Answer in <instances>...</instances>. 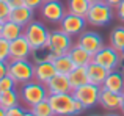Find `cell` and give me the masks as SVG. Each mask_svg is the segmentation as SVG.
<instances>
[{
	"mask_svg": "<svg viewBox=\"0 0 124 116\" xmlns=\"http://www.w3.org/2000/svg\"><path fill=\"white\" fill-rule=\"evenodd\" d=\"M116 14H118V17L124 22V0L118 5V8H116Z\"/></svg>",
	"mask_w": 124,
	"mask_h": 116,
	"instance_id": "obj_36",
	"label": "cell"
},
{
	"mask_svg": "<svg viewBox=\"0 0 124 116\" xmlns=\"http://www.w3.org/2000/svg\"><path fill=\"white\" fill-rule=\"evenodd\" d=\"M25 110L21 107V105H16V107H11L6 110V116H24Z\"/></svg>",
	"mask_w": 124,
	"mask_h": 116,
	"instance_id": "obj_31",
	"label": "cell"
},
{
	"mask_svg": "<svg viewBox=\"0 0 124 116\" xmlns=\"http://www.w3.org/2000/svg\"><path fill=\"white\" fill-rule=\"evenodd\" d=\"M8 75H11L17 85H24L35 79V63H31L28 58L27 60H9Z\"/></svg>",
	"mask_w": 124,
	"mask_h": 116,
	"instance_id": "obj_2",
	"label": "cell"
},
{
	"mask_svg": "<svg viewBox=\"0 0 124 116\" xmlns=\"http://www.w3.org/2000/svg\"><path fill=\"white\" fill-rule=\"evenodd\" d=\"M118 69H119V72L124 75V57L121 58V61H119V66H118Z\"/></svg>",
	"mask_w": 124,
	"mask_h": 116,
	"instance_id": "obj_38",
	"label": "cell"
},
{
	"mask_svg": "<svg viewBox=\"0 0 124 116\" xmlns=\"http://www.w3.org/2000/svg\"><path fill=\"white\" fill-rule=\"evenodd\" d=\"M58 57H60V53L55 49H52L49 44H46L42 47H38V49H33L31 50V55H30V58L33 60L35 64L42 63V61H55Z\"/></svg>",
	"mask_w": 124,
	"mask_h": 116,
	"instance_id": "obj_17",
	"label": "cell"
},
{
	"mask_svg": "<svg viewBox=\"0 0 124 116\" xmlns=\"http://www.w3.org/2000/svg\"><path fill=\"white\" fill-rule=\"evenodd\" d=\"M102 86L93 85V83H85L79 88L72 89V96L83 104L85 108H93L94 105L99 104V94Z\"/></svg>",
	"mask_w": 124,
	"mask_h": 116,
	"instance_id": "obj_5",
	"label": "cell"
},
{
	"mask_svg": "<svg viewBox=\"0 0 124 116\" xmlns=\"http://www.w3.org/2000/svg\"><path fill=\"white\" fill-rule=\"evenodd\" d=\"M86 72H88V80H90V83L97 85V86H102L110 71H107L104 66L91 61V63L86 66Z\"/></svg>",
	"mask_w": 124,
	"mask_h": 116,
	"instance_id": "obj_16",
	"label": "cell"
},
{
	"mask_svg": "<svg viewBox=\"0 0 124 116\" xmlns=\"http://www.w3.org/2000/svg\"><path fill=\"white\" fill-rule=\"evenodd\" d=\"M33 13H35V9H31V8H28L27 5H24V6L11 9L8 19L13 21V22H16V24H19V25H22V27H25L28 22L33 21Z\"/></svg>",
	"mask_w": 124,
	"mask_h": 116,
	"instance_id": "obj_18",
	"label": "cell"
},
{
	"mask_svg": "<svg viewBox=\"0 0 124 116\" xmlns=\"http://www.w3.org/2000/svg\"><path fill=\"white\" fill-rule=\"evenodd\" d=\"M54 64H55L57 72L58 74H64V75H69V74L76 69V64H74V61L71 60V57L68 55V53L60 55L57 60L54 61Z\"/></svg>",
	"mask_w": 124,
	"mask_h": 116,
	"instance_id": "obj_23",
	"label": "cell"
},
{
	"mask_svg": "<svg viewBox=\"0 0 124 116\" xmlns=\"http://www.w3.org/2000/svg\"><path fill=\"white\" fill-rule=\"evenodd\" d=\"M49 94H60V93H72L69 77L64 74H55L47 83H46Z\"/></svg>",
	"mask_w": 124,
	"mask_h": 116,
	"instance_id": "obj_14",
	"label": "cell"
},
{
	"mask_svg": "<svg viewBox=\"0 0 124 116\" xmlns=\"http://www.w3.org/2000/svg\"><path fill=\"white\" fill-rule=\"evenodd\" d=\"M0 116H6V110L2 108V107H0Z\"/></svg>",
	"mask_w": 124,
	"mask_h": 116,
	"instance_id": "obj_41",
	"label": "cell"
},
{
	"mask_svg": "<svg viewBox=\"0 0 124 116\" xmlns=\"http://www.w3.org/2000/svg\"><path fill=\"white\" fill-rule=\"evenodd\" d=\"M77 44L80 47H83L88 53L94 55L97 53L101 49L104 47V41H102V36L96 31H82L79 35V39H77Z\"/></svg>",
	"mask_w": 124,
	"mask_h": 116,
	"instance_id": "obj_11",
	"label": "cell"
},
{
	"mask_svg": "<svg viewBox=\"0 0 124 116\" xmlns=\"http://www.w3.org/2000/svg\"><path fill=\"white\" fill-rule=\"evenodd\" d=\"M8 75V61H0V79Z\"/></svg>",
	"mask_w": 124,
	"mask_h": 116,
	"instance_id": "obj_34",
	"label": "cell"
},
{
	"mask_svg": "<svg viewBox=\"0 0 124 116\" xmlns=\"http://www.w3.org/2000/svg\"><path fill=\"white\" fill-rule=\"evenodd\" d=\"M104 2H105L107 5H110L113 9H116V8H118V5L123 2V0H104Z\"/></svg>",
	"mask_w": 124,
	"mask_h": 116,
	"instance_id": "obj_37",
	"label": "cell"
},
{
	"mask_svg": "<svg viewBox=\"0 0 124 116\" xmlns=\"http://www.w3.org/2000/svg\"><path fill=\"white\" fill-rule=\"evenodd\" d=\"M47 44L52 47V49H55L60 55H63V53H68L71 50V47L74 46L72 44V36L71 35H68L66 31H63L60 28V30H54L49 33V41Z\"/></svg>",
	"mask_w": 124,
	"mask_h": 116,
	"instance_id": "obj_9",
	"label": "cell"
},
{
	"mask_svg": "<svg viewBox=\"0 0 124 116\" xmlns=\"http://www.w3.org/2000/svg\"><path fill=\"white\" fill-rule=\"evenodd\" d=\"M104 116H119L118 113H115V111H108L107 115H104Z\"/></svg>",
	"mask_w": 124,
	"mask_h": 116,
	"instance_id": "obj_40",
	"label": "cell"
},
{
	"mask_svg": "<svg viewBox=\"0 0 124 116\" xmlns=\"http://www.w3.org/2000/svg\"><path fill=\"white\" fill-rule=\"evenodd\" d=\"M9 13H11V8H9L8 2H2L0 0V19L2 21H8Z\"/></svg>",
	"mask_w": 124,
	"mask_h": 116,
	"instance_id": "obj_30",
	"label": "cell"
},
{
	"mask_svg": "<svg viewBox=\"0 0 124 116\" xmlns=\"http://www.w3.org/2000/svg\"><path fill=\"white\" fill-rule=\"evenodd\" d=\"M3 24H5V21H2V19H0V36H2V30H3Z\"/></svg>",
	"mask_w": 124,
	"mask_h": 116,
	"instance_id": "obj_42",
	"label": "cell"
},
{
	"mask_svg": "<svg viewBox=\"0 0 124 116\" xmlns=\"http://www.w3.org/2000/svg\"><path fill=\"white\" fill-rule=\"evenodd\" d=\"M39 9H41V16L49 22H60L63 19V16L68 13L63 3L58 2V0H44Z\"/></svg>",
	"mask_w": 124,
	"mask_h": 116,
	"instance_id": "obj_10",
	"label": "cell"
},
{
	"mask_svg": "<svg viewBox=\"0 0 124 116\" xmlns=\"http://www.w3.org/2000/svg\"><path fill=\"white\" fill-rule=\"evenodd\" d=\"M33 47L27 41V38L22 35L17 39L9 43V60H27L31 55Z\"/></svg>",
	"mask_w": 124,
	"mask_h": 116,
	"instance_id": "obj_12",
	"label": "cell"
},
{
	"mask_svg": "<svg viewBox=\"0 0 124 116\" xmlns=\"http://www.w3.org/2000/svg\"><path fill=\"white\" fill-rule=\"evenodd\" d=\"M110 46L121 52V49L124 47V27L123 25L112 30V33H110Z\"/></svg>",
	"mask_w": 124,
	"mask_h": 116,
	"instance_id": "obj_26",
	"label": "cell"
},
{
	"mask_svg": "<svg viewBox=\"0 0 124 116\" xmlns=\"http://www.w3.org/2000/svg\"><path fill=\"white\" fill-rule=\"evenodd\" d=\"M49 102L55 111V116H72L76 97L72 93H60V94H49Z\"/></svg>",
	"mask_w": 124,
	"mask_h": 116,
	"instance_id": "obj_6",
	"label": "cell"
},
{
	"mask_svg": "<svg viewBox=\"0 0 124 116\" xmlns=\"http://www.w3.org/2000/svg\"><path fill=\"white\" fill-rule=\"evenodd\" d=\"M30 110L36 116H55V111H54V108H52L50 102H49V97L46 99V101L39 102V104L33 105Z\"/></svg>",
	"mask_w": 124,
	"mask_h": 116,
	"instance_id": "obj_27",
	"label": "cell"
},
{
	"mask_svg": "<svg viewBox=\"0 0 124 116\" xmlns=\"http://www.w3.org/2000/svg\"><path fill=\"white\" fill-rule=\"evenodd\" d=\"M86 17V22L90 25H94V27H104L108 22H112L113 19V8L110 5H107L104 0L96 3H91L90 9H88V14L85 16Z\"/></svg>",
	"mask_w": 124,
	"mask_h": 116,
	"instance_id": "obj_3",
	"label": "cell"
},
{
	"mask_svg": "<svg viewBox=\"0 0 124 116\" xmlns=\"http://www.w3.org/2000/svg\"><path fill=\"white\" fill-rule=\"evenodd\" d=\"M90 3H96V2H101V0H88Z\"/></svg>",
	"mask_w": 124,
	"mask_h": 116,
	"instance_id": "obj_44",
	"label": "cell"
},
{
	"mask_svg": "<svg viewBox=\"0 0 124 116\" xmlns=\"http://www.w3.org/2000/svg\"><path fill=\"white\" fill-rule=\"evenodd\" d=\"M24 35V27L19 24H16V22L13 21H5V24H3V30H2V36L5 38V39H8L9 43L14 39H17L19 36H22Z\"/></svg>",
	"mask_w": 124,
	"mask_h": 116,
	"instance_id": "obj_21",
	"label": "cell"
},
{
	"mask_svg": "<svg viewBox=\"0 0 124 116\" xmlns=\"http://www.w3.org/2000/svg\"><path fill=\"white\" fill-rule=\"evenodd\" d=\"M68 55L71 57V60L74 61V64H76V66L86 67L88 64L93 61V55H91V53H88L83 47L79 46V44H76V46L71 47V50L68 52Z\"/></svg>",
	"mask_w": 124,
	"mask_h": 116,
	"instance_id": "obj_19",
	"label": "cell"
},
{
	"mask_svg": "<svg viewBox=\"0 0 124 116\" xmlns=\"http://www.w3.org/2000/svg\"><path fill=\"white\" fill-rule=\"evenodd\" d=\"M86 110V108L83 107V104L80 101H77L76 99V102H74V110H72V116H79L80 113H83V111Z\"/></svg>",
	"mask_w": 124,
	"mask_h": 116,
	"instance_id": "obj_32",
	"label": "cell"
},
{
	"mask_svg": "<svg viewBox=\"0 0 124 116\" xmlns=\"http://www.w3.org/2000/svg\"><path fill=\"white\" fill-rule=\"evenodd\" d=\"M2 2H9V0H2Z\"/></svg>",
	"mask_w": 124,
	"mask_h": 116,
	"instance_id": "obj_47",
	"label": "cell"
},
{
	"mask_svg": "<svg viewBox=\"0 0 124 116\" xmlns=\"http://www.w3.org/2000/svg\"><path fill=\"white\" fill-rule=\"evenodd\" d=\"M16 80L13 79L11 75H5L0 79V93H5V91H9V89H14L16 88Z\"/></svg>",
	"mask_w": 124,
	"mask_h": 116,
	"instance_id": "obj_28",
	"label": "cell"
},
{
	"mask_svg": "<svg viewBox=\"0 0 124 116\" xmlns=\"http://www.w3.org/2000/svg\"><path fill=\"white\" fill-rule=\"evenodd\" d=\"M121 57H124V47L121 49Z\"/></svg>",
	"mask_w": 124,
	"mask_h": 116,
	"instance_id": "obj_45",
	"label": "cell"
},
{
	"mask_svg": "<svg viewBox=\"0 0 124 116\" xmlns=\"http://www.w3.org/2000/svg\"><path fill=\"white\" fill-rule=\"evenodd\" d=\"M19 96H21V101L24 102L28 108H31L33 105L46 101V99L49 97V91H47L44 83H39L38 80L33 79V80H30V82L24 83V85L21 86Z\"/></svg>",
	"mask_w": 124,
	"mask_h": 116,
	"instance_id": "obj_1",
	"label": "cell"
},
{
	"mask_svg": "<svg viewBox=\"0 0 124 116\" xmlns=\"http://www.w3.org/2000/svg\"><path fill=\"white\" fill-rule=\"evenodd\" d=\"M121 52L116 49H113L112 46H104L97 53L93 55V61L101 66H104L107 71H115L119 66L121 61Z\"/></svg>",
	"mask_w": 124,
	"mask_h": 116,
	"instance_id": "obj_7",
	"label": "cell"
},
{
	"mask_svg": "<svg viewBox=\"0 0 124 116\" xmlns=\"http://www.w3.org/2000/svg\"><path fill=\"white\" fill-rule=\"evenodd\" d=\"M99 104L102 108H105L108 111L119 110L123 104V93H115V91H110V89L101 88Z\"/></svg>",
	"mask_w": 124,
	"mask_h": 116,
	"instance_id": "obj_13",
	"label": "cell"
},
{
	"mask_svg": "<svg viewBox=\"0 0 124 116\" xmlns=\"http://www.w3.org/2000/svg\"><path fill=\"white\" fill-rule=\"evenodd\" d=\"M102 88L115 91V93H124V75L118 71H110Z\"/></svg>",
	"mask_w": 124,
	"mask_h": 116,
	"instance_id": "obj_20",
	"label": "cell"
},
{
	"mask_svg": "<svg viewBox=\"0 0 124 116\" xmlns=\"http://www.w3.org/2000/svg\"><path fill=\"white\" fill-rule=\"evenodd\" d=\"M68 77H69V82H71L72 89L79 88V86L85 85V83H90V80H88L86 67H83V66H76V69H74Z\"/></svg>",
	"mask_w": 124,
	"mask_h": 116,
	"instance_id": "obj_22",
	"label": "cell"
},
{
	"mask_svg": "<svg viewBox=\"0 0 124 116\" xmlns=\"http://www.w3.org/2000/svg\"><path fill=\"white\" fill-rule=\"evenodd\" d=\"M42 3H44V0H25V5H27L28 8H31V9L41 8Z\"/></svg>",
	"mask_w": 124,
	"mask_h": 116,
	"instance_id": "obj_33",
	"label": "cell"
},
{
	"mask_svg": "<svg viewBox=\"0 0 124 116\" xmlns=\"http://www.w3.org/2000/svg\"><path fill=\"white\" fill-rule=\"evenodd\" d=\"M49 33L50 31L47 30V27L38 21H31L24 27V36L27 38V41L33 49H38V47H42L47 44Z\"/></svg>",
	"mask_w": 124,
	"mask_h": 116,
	"instance_id": "obj_4",
	"label": "cell"
},
{
	"mask_svg": "<svg viewBox=\"0 0 124 116\" xmlns=\"http://www.w3.org/2000/svg\"><path fill=\"white\" fill-rule=\"evenodd\" d=\"M91 3L88 0H68V13L79 16H86Z\"/></svg>",
	"mask_w": 124,
	"mask_h": 116,
	"instance_id": "obj_25",
	"label": "cell"
},
{
	"mask_svg": "<svg viewBox=\"0 0 124 116\" xmlns=\"http://www.w3.org/2000/svg\"><path fill=\"white\" fill-rule=\"evenodd\" d=\"M19 102H21V96H19V93L16 89H9V91L0 93V107L5 108V110L19 105Z\"/></svg>",
	"mask_w": 124,
	"mask_h": 116,
	"instance_id": "obj_24",
	"label": "cell"
},
{
	"mask_svg": "<svg viewBox=\"0 0 124 116\" xmlns=\"http://www.w3.org/2000/svg\"><path fill=\"white\" fill-rule=\"evenodd\" d=\"M58 24H60L61 30L66 31L68 35H71V36H79L82 31H85V27H86L88 22H86V17H85V16L66 13Z\"/></svg>",
	"mask_w": 124,
	"mask_h": 116,
	"instance_id": "obj_8",
	"label": "cell"
},
{
	"mask_svg": "<svg viewBox=\"0 0 124 116\" xmlns=\"http://www.w3.org/2000/svg\"><path fill=\"white\" fill-rule=\"evenodd\" d=\"M90 116H101V115H96V113H93V115H90Z\"/></svg>",
	"mask_w": 124,
	"mask_h": 116,
	"instance_id": "obj_46",
	"label": "cell"
},
{
	"mask_svg": "<svg viewBox=\"0 0 124 116\" xmlns=\"http://www.w3.org/2000/svg\"><path fill=\"white\" fill-rule=\"evenodd\" d=\"M55 74H58V72L55 69L54 61H42V63L35 64V80H38L39 83L46 85Z\"/></svg>",
	"mask_w": 124,
	"mask_h": 116,
	"instance_id": "obj_15",
	"label": "cell"
},
{
	"mask_svg": "<svg viewBox=\"0 0 124 116\" xmlns=\"http://www.w3.org/2000/svg\"><path fill=\"white\" fill-rule=\"evenodd\" d=\"M24 116H36V115H35L31 110H28V111H25V115H24Z\"/></svg>",
	"mask_w": 124,
	"mask_h": 116,
	"instance_id": "obj_39",
	"label": "cell"
},
{
	"mask_svg": "<svg viewBox=\"0 0 124 116\" xmlns=\"http://www.w3.org/2000/svg\"><path fill=\"white\" fill-rule=\"evenodd\" d=\"M9 8L14 9V8H19V6H24L25 5V0H9L8 2Z\"/></svg>",
	"mask_w": 124,
	"mask_h": 116,
	"instance_id": "obj_35",
	"label": "cell"
},
{
	"mask_svg": "<svg viewBox=\"0 0 124 116\" xmlns=\"http://www.w3.org/2000/svg\"><path fill=\"white\" fill-rule=\"evenodd\" d=\"M119 110H121V113L124 115V93H123V104H121V108H119Z\"/></svg>",
	"mask_w": 124,
	"mask_h": 116,
	"instance_id": "obj_43",
	"label": "cell"
},
{
	"mask_svg": "<svg viewBox=\"0 0 124 116\" xmlns=\"http://www.w3.org/2000/svg\"><path fill=\"white\" fill-rule=\"evenodd\" d=\"M0 61H9V41L0 36Z\"/></svg>",
	"mask_w": 124,
	"mask_h": 116,
	"instance_id": "obj_29",
	"label": "cell"
}]
</instances>
